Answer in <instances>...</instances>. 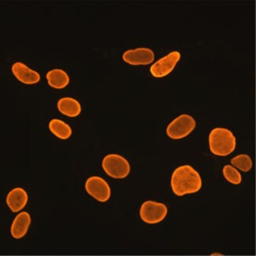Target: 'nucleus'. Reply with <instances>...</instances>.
Wrapping results in <instances>:
<instances>
[{
  "label": "nucleus",
  "mask_w": 256,
  "mask_h": 256,
  "mask_svg": "<svg viewBox=\"0 0 256 256\" xmlns=\"http://www.w3.org/2000/svg\"><path fill=\"white\" fill-rule=\"evenodd\" d=\"M58 110L64 116L70 118L78 117L82 112L80 102L71 97H64L58 101Z\"/></svg>",
  "instance_id": "f8f14e48"
},
{
  "label": "nucleus",
  "mask_w": 256,
  "mask_h": 256,
  "mask_svg": "<svg viewBox=\"0 0 256 256\" xmlns=\"http://www.w3.org/2000/svg\"><path fill=\"white\" fill-rule=\"evenodd\" d=\"M12 72L15 78L24 84H35L40 80V76L36 71L32 70L20 62L12 66Z\"/></svg>",
  "instance_id": "1a4fd4ad"
},
{
  "label": "nucleus",
  "mask_w": 256,
  "mask_h": 256,
  "mask_svg": "<svg viewBox=\"0 0 256 256\" xmlns=\"http://www.w3.org/2000/svg\"><path fill=\"white\" fill-rule=\"evenodd\" d=\"M231 164L234 166L236 167L238 169L244 172H248L252 167V160L248 154H240V156L234 157L231 160Z\"/></svg>",
  "instance_id": "2eb2a0df"
},
{
  "label": "nucleus",
  "mask_w": 256,
  "mask_h": 256,
  "mask_svg": "<svg viewBox=\"0 0 256 256\" xmlns=\"http://www.w3.org/2000/svg\"><path fill=\"white\" fill-rule=\"evenodd\" d=\"M222 171L224 178L226 179L228 182L234 184H240L242 180V175L239 173V171L232 166H224Z\"/></svg>",
  "instance_id": "dca6fc26"
},
{
  "label": "nucleus",
  "mask_w": 256,
  "mask_h": 256,
  "mask_svg": "<svg viewBox=\"0 0 256 256\" xmlns=\"http://www.w3.org/2000/svg\"><path fill=\"white\" fill-rule=\"evenodd\" d=\"M180 58V52H170L150 66V74L156 78H164L169 75L174 70Z\"/></svg>",
  "instance_id": "0eeeda50"
},
{
  "label": "nucleus",
  "mask_w": 256,
  "mask_h": 256,
  "mask_svg": "<svg viewBox=\"0 0 256 256\" xmlns=\"http://www.w3.org/2000/svg\"><path fill=\"white\" fill-rule=\"evenodd\" d=\"M122 58L124 62L130 65L147 66L154 61V54L153 50L150 49L139 48L124 52Z\"/></svg>",
  "instance_id": "6e6552de"
},
{
  "label": "nucleus",
  "mask_w": 256,
  "mask_h": 256,
  "mask_svg": "<svg viewBox=\"0 0 256 256\" xmlns=\"http://www.w3.org/2000/svg\"><path fill=\"white\" fill-rule=\"evenodd\" d=\"M201 187L200 175L191 166H182L174 171L171 178V188L175 195L182 196L197 192Z\"/></svg>",
  "instance_id": "f257e3e1"
},
{
  "label": "nucleus",
  "mask_w": 256,
  "mask_h": 256,
  "mask_svg": "<svg viewBox=\"0 0 256 256\" xmlns=\"http://www.w3.org/2000/svg\"><path fill=\"white\" fill-rule=\"evenodd\" d=\"M209 146L214 154L227 156L235 150L236 138L227 128H214L209 135Z\"/></svg>",
  "instance_id": "f03ea898"
},
{
  "label": "nucleus",
  "mask_w": 256,
  "mask_h": 256,
  "mask_svg": "<svg viewBox=\"0 0 256 256\" xmlns=\"http://www.w3.org/2000/svg\"><path fill=\"white\" fill-rule=\"evenodd\" d=\"M28 194L22 188H15L8 193L6 204L12 212H20L28 202Z\"/></svg>",
  "instance_id": "9d476101"
},
{
  "label": "nucleus",
  "mask_w": 256,
  "mask_h": 256,
  "mask_svg": "<svg viewBox=\"0 0 256 256\" xmlns=\"http://www.w3.org/2000/svg\"><path fill=\"white\" fill-rule=\"evenodd\" d=\"M49 86L56 90H62L70 83L69 75L61 69H54L48 71L46 75Z\"/></svg>",
  "instance_id": "ddd939ff"
},
{
  "label": "nucleus",
  "mask_w": 256,
  "mask_h": 256,
  "mask_svg": "<svg viewBox=\"0 0 256 256\" xmlns=\"http://www.w3.org/2000/svg\"><path fill=\"white\" fill-rule=\"evenodd\" d=\"M31 224V217L28 212H23L18 214L12 223L10 232L15 239H20L27 234Z\"/></svg>",
  "instance_id": "9b49d317"
},
{
  "label": "nucleus",
  "mask_w": 256,
  "mask_h": 256,
  "mask_svg": "<svg viewBox=\"0 0 256 256\" xmlns=\"http://www.w3.org/2000/svg\"><path fill=\"white\" fill-rule=\"evenodd\" d=\"M102 166L105 173L113 178L122 179L130 173V164L127 160L117 154H110L104 157Z\"/></svg>",
  "instance_id": "7ed1b4c3"
},
{
  "label": "nucleus",
  "mask_w": 256,
  "mask_h": 256,
  "mask_svg": "<svg viewBox=\"0 0 256 256\" xmlns=\"http://www.w3.org/2000/svg\"><path fill=\"white\" fill-rule=\"evenodd\" d=\"M195 128V119L188 114H182L170 123L166 134L171 139H182L190 135Z\"/></svg>",
  "instance_id": "20e7f679"
},
{
  "label": "nucleus",
  "mask_w": 256,
  "mask_h": 256,
  "mask_svg": "<svg viewBox=\"0 0 256 256\" xmlns=\"http://www.w3.org/2000/svg\"><path fill=\"white\" fill-rule=\"evenodd\" d=\"M49 130L56 138L61 140L69 139L72 135L71 127L60 119H52L49 123Z\"/></svg>",
  "instance_id": "4468645a"
},
{
  "label": "nucleus",
  "mask_w": 256,
  "mask_h": 256,
  "mask_svg": "<svg viewBox=\"0 0 256 256\" xmlns=\"http://www.w3.org/2000/svg\"><path fill=\"white\" fill-rule=\"evenodd\" d=\"M86 190L97 201L105 202L112 195V190L108 182L100 176H93L86 182Z\"/></svg>",
  "instance_id": "423d86ee"
},
{
  "label": "nucleus",
  "mask_w": 256,
  "mask_h": 256,
  "mask_svg": "<svg viewBox=\"0 0 256 256\" xmlns=\"http://www.w3.org/2000/svg\"><path fill=\"white\" fill-rule=\"evenodd\" d=\"M167 212V206L164 204L148 200L145 201L141 206L140 216L144 222L156 224L165 218Z\"/></svg>",
  "instance_id": "39448f33"
}]
</instances>
